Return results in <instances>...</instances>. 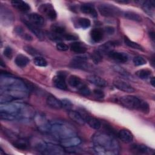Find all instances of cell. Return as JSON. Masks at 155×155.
Here are the masks:
<instances>
[{
  "instance_id": "obj_46",
  "label": "cell",
  "mask_w": 155,
  "mask_h": 155,
  "mask_svg": "<svg viewBox=\"0 0 155 155\" xmlns=\"http://www.w3.org/2000/svg\"><path fill=\"white\" fill-rule=\"evenodd\" d=\"M62 38L67 41H74L78 39V36L72 33H65L62 35Z\"/></svg>"
},
{
  "instance_id": "obj_36",
  "label": "cell",
  "mask_w": 155,
  "mask_h": 155,
  "mask_svg": "<svg viewBox=\"0 0 155 155\" xmlns=\"http://www.w3.org/2000/svg\"><path fill=\"white\" fill-rule=\"evenodd\" d=\"M15 32L19 36H21L24 39L27 41H32L33 38L28 33H25L24 28L21 26H16L15 28Z\"/></svg>"
},
{
  "instance_id": "obj_51",
  "label": "cell",
  "mask_w": 155,
  "mask_h": 155,
  "mask_svg": "<svg viewBox=\"0 0 155 155\" xmlns=\"http://www.w3.org/2000/svg\"><path fill=\"white\" fill-rule=\"evenodd\" d=\"M149 35L150 38L154 41V31H150L149 33Z\"/></svg>"
},
{
  "instance_id": "obj_11",
  "label": "cell",
  "mask_w": 155,
  "mask_h": 155,
  "mask_svg": "<svg viewBox=\"0 0 155 155\" xmlns=\"http://www.w3.org/2000/svg\"><path fill=\"white\" fill-rule=\"evenodd\" d=\"M14 19L13 13L7 7L1 5V21L5 25L6 24L10 25Z\"/></svg>"
},
{
  "instance_id": "obj_9",
  "label": "cell",
  "mask_w": 155,
  "mask_h": 155,
  "mask_svg": "<svg viewBox=\"0 0 155 155\" xmlns=\"http://www.w3.org/2000/svg\"><path fill=\"white\" fill-rule=\"evenodd\" d=\"M130 151L136 154H153L154 149L143 144H133L130 148Z\"/></svg>"
},
{
  "instance_id": "obj_15",
  "label": "cell",
  "mask_w": 155,
  "mask_h": 155,
  "mask_svg": "<svg viewBox=\"0 0 155 155\" xmlns=\"http://www.w3.org/2000/svg\"><path fill=\"white\" fill-rule=\"evenodd\" d=\"M108 55L111 59L120 63H125L128 60V54L122 51L112 50L108 54Z\"/></svg>"
},
{
  "instance_id": "obj_41",
  "label": "cell",
  "mask_w": 155,
  "mask_h": 155,
  "mask_svg": "<svg viewBox=\"0 0 155 155\" xmlns=\"http://www.w3.org/2000/svg\"><path fill=\"white\" fill-rule=\"evenodd\" d=\"M133 62L136 66H140L147 64V60L142 56H136L134 57Z\"/></svg>"
},
{
  "instance_id": "obj_53",
  "label": "cell",
  "mask_w": 155,
  "mask_h": 155,
  "mask_svg": "<svg viewBox=\"0 0 155 155\" xmlns=\"http://www.w3.org/2000/svg\"><path fill=\"white\" fill-rule=\"evenodd\" d=\"M117 2H119V3H125V4L129 2L128 1H125H125H117Z\"/></svg>"
},
{
  "instance_id": "obj_5",
  "label": "cell",
  "mask_w": 155,
  "mask_h": 155,
  "mask_svg": "<svg viewBox=\"0 0 155 155\" xmlns=\"http://www.w3.org/2000/svg\"><path fill=\"white\" fill-rule=\"evenodd\" d=\"M37 151L44 154L59 155L65 153L63 147L47 142H39L36 145Z\"/></svg>"
},
{
  "instance_id": "obj_48",
  "label": "cell",
  "mask_w": 155,
  "mask_h": 155,
  "mask_svg": "<svg viewBox=\"0 0 155 155\" xmlns=\"http://www.w3.org/2000/svg\"><path fill=\"white\" fill-rule=\"evenodd\" d=\"M4 54L8 59H11L13 56V50L11 47H6L4 50Z\"/></svg>"
},
{
  "instance_id": "obj_30",
  "label": "cell",
  "mask_w": 155,
  "mask_h": 155,
  "mask_svg": "<svg viewBox=\"0 0 155 155\" xmlns=\"http://www.w3.org/2000/svg\"><path fill=\"white\" fill-rule=\"evenodd\" d=\"M85 122H87L88 123V124L89 125V126L91 128H92L94 130H99L101 127V125H102L101 122L99 119H97L95 117H93L90 115H89L85 119Z\"/></svg>"
},
{
  "instance_id": "obj_29",
  "label": "cell",
  "mask_w": 155,
  "mask_h": 155,
  "mask_svg": "<svg viewBox=\"0 0 155 155\" xmlns=\"http://www.w3.org/2000/svg\"><path fill=\"white\" fill-rule=\"evenodd\" d=\"M68 84L70 87L78 89L84 84V82L79 77L76 75H70L68 78Z\"/></svg>"
},
{
  "instance_id": "obj_47",
  "label": "cell",
  "mask_w": 155,
  "mask_h": 155,
  "mask_svg": "<svg viewBox=\"0 0 155 155\" xmlns=\"http://www.w3.org/2000/svg\"><path fill=\"white\" fill-rule=\"evenodd\" d=\"M56 48L59 51H67L68 50V46L67 44H65L63 42H58L56 44Z\"/></svg>"
},
{
  "instance_id": "obj_16",
  "label": "cell",
  "mask_w": 155,
  "mask_h": 155,
  "mask_svg": "<svg viewBox=\"0 0 155 155\" xmlns=\"http://www.w3.org/2000/svg\"><path fill=\"white\" fill-rule=\"evenodd\" d=\"M81 139L75 136L73 137H70L68 138H66L64 139H62L60 140L61 145L65 148H70V147H74L78 146L81 143Z\"/></svg>"
},
{
  "instance_id": "obj_1",
  "label": "cell",
  "mask_w": 155,
  "mask_h": 155,
  "mask_svg": "<svg viewBox=\"0 0 155 155\" xmlns=\"http://www.w3.org/2000/svg\"><path fill=\"white\" fill-rule=\"evenodd\" d=\"M91 140L93 143L92 150L96 154L116 155L119 153V143L113 135L109 133L96 132L93 135Z\"/></svg>"
},
{
  "instance_id": "obj_23",
  "label": "cell",
  "mask_w": 155,
  "mask_h": 155,
  "mask_svg": "<svg viewBox=\"0 0 155 155\" xmlns=\"http://www.w3.org/2000/svg\"><path fill=\"white\" fill-rule=\"evenodd\" d=\"M47 104L51 108L54 109H60L62 108L61 100L57 99L53 95H49L47 97Z\"/></svg>"
},
{
  "instance_id": "obj_21",
  "label": "cell",
  "mask_w": 155,
  "mask_h": 155,
  "mask_svg": "<svg viewBox=\"0 0 155 155\" xmlns=\"http://www.w3.org/2000/svg\"><path fill=\"white\" fill-rule=\"evenodd\" d=\"M116 45V42L114 41H108L104 44L101 45L96 50L102 55L104 54H108L110 51L113 50V48Z\"/></svg>"
},
{
  "instance_id": "obj_13",
  "label": "cell",
  "mask_w": 155,
  "mask_h": 155,
  "mask_svg": "<svg viewBox=\"0 0 155 155\" xmlns=\"http://www.w3.org/2000/svg\"><path fill=\"white\" fill-rule=\"evenodd\" d=\"M88 58L85 56H78L73 58L71 61V65L73 67L80 69H87L88 67Z\"/></svg>"
},
{
  "instance_id": "obj_37",
  "label": "cell",
  "mask_w": 155,
  "mask_h": 155,
  "mask_svg": "<svg viewBox=\"0 0 155 155\" xmlns=\"http://www.w3.org/2000/svg\"><path fill=\"white\" fill-rule=\"evenodd\" d=\"M111 68L115 72L117 73L118 74H119L120 75H121L122 76H125L127 78H129L130 76V74L126 70H125L124 68H122L119 65H113Z\"/></svg>"
},
{
  "instance_id": "obj_25",
  "label": "cell",
  "mask_w": 155,
  "mask_h": 155,
  "mask_svg": "<svg viewBox=\"0 0 155 155\" xmlns=\"http://www.w3.org/2000/svg\"><path fill=\"white\" fill-rule=\"evenodd\" d=\"M104 35V30L101 28H93L90 31V36L91 39L95 42H99L102 40Z\"/></svg>"
},
{
  "instance_id": "obj_33",
  "label": "cell",
  "mask_w": 155,
  "mask_h": 155,
  "mask_svg": "<svg viewBox=\"0 0 155 155\" xmlns=\"http://www.w3.org/2000/svg\"><path fill=\"white\" fill-rule=\"evenodd\" d=\"M152 71L150 69L147 68H144V69H140L136 71L135 74L137 78L141 79H147L149 78H150V76L151 75Z\"/></svg>"
},
{
  "instance_id": "obj_26",
  "label": "cell",
  "mask_w": 155,
  "mask_h": 155,
  "mask_svg": "<svg viewBox=\"0 0 155 155\" xmlns=\"http://www.w3.org/2000/svg\"><path fill=\"white\" fill-rule=\"evenodd\" d=\"M15 62L18 67L20 68H24L30 62V59L25 55L22 54H19L15 58Z\"/></svg>"
},
{
  "instance_id": "obj_10",
  "label": "cell",
  "mask_w": 155,
  "mask_h": 155,
  "mask_svg": "<svg viewBox=\"0 0 155 155\" xmlns=\"http://www.w3.org/2000/svg\"><path fill=\"white\" fill-rule=\"evenodd\" d=\"M66 75L64 72H58L57 74L53 79V84L55 87L62 90H67V85L65 81Z\"/></svg>"
},
{
  "instance_id": "obj_7",
  "label": "cell",
  "mask_w": 155,
  "mask_h": 155,
  "mask_svg": "<svg viewBox=\"0 0 155 155\" xmlns=\"http://www.w3.org/2000/svg\"><path fill=\"white\" fill-rule=\"evenodd\" d=\"M35 122L38 129L42 132H49L50 122L47 119L46 117L42 113L36 114L34 116Z\"/></svg>"
},
{
  "instance_id": "obj_19",
  "label": "cell",
  "mask_w": 155,
  "mask_h": 155,
  "mask_svg": "<svg viewBox=\"0 0 155 155\" xmlns=\"http://www.w3.org/2000/svg\"><path fill=\"white\" fill-rule=\"evenodd\" d=\"M81 11L86 14L91 16L93 18H97V13L94 7V5L90 3H85L82 4L80 7Z\"/></svg>"
},
{
  "instance_id": "obj_2",
  "label": "cell",
  "mask_w": 155,
  "mask_h": 155,
  "mask_svg": "<svg viewBox=\"0 0 155 155\" xmlns=\"http://www.w3.org/2000/svg\"><path fill=\"white\" fill-rule=\"evenodd\" d=\"M48 133L55 139L60 140L77 135L76 130L71 125L61 120L50 122Z\"/></svg>"
},
{
  "instance_id": "obj_45",
  "label": "cell",
  "mask_w": 155,
  "mask_h": 155,
  "mask_svg": "<svg viewBox=\"0 0 155 155\" xmlns=\"http://www.w3.org/2000/svg\"><path fill=\"white\" fill-rule=\"evenodd\" d=\"M61 102H62V108L70 111L71 110V109L73 107V104L72 102L68 99H62L61 100Z\"/></svg>"
},
{
  "instance_id": "obj_40",
  "label": "cell",
  "mask_w": 155,
  "mask_h": 155,
  "mask_svg": "<svg viewBox=\"0 0 155 155\" xmlns=\"http://www.w3.org/2000/svg\"><path fill=\"white\" fill-rule=\"evenodd\" d=\"M78 92L83 96H89L91 94V90L85 84H83L80 87L78 88Z\"/></svg>"
},
{
  "instance_id": "obj_12",
  "label": "cell",
  "mask_w": 155,
  "mask_h": 155,
  "mask_svg": "<svg viewBox=\"0 0 155 155\" xmlns=\"http://www.w3.org/2000/svg\"><path fill=\"white\" fill-rule=\"evenodd\" d=\"M113 85L118 90L126 93H131L135 91V89L131 85L120 79H114Z\"/></svg>"
},
{
  "instance_id": "obj_28",
  "label": "cell",
  "mask_w": 155,
  "mask_h": 155,
  "mask_svg": "<svg viewBox=\"0 0 155 155\" xmlns=\"http://www.w3.org/2000/svg\"><path fill=\"white\" fill-rule=\"evenodd\" d=\"M70 49L76 53H84L87 51L86 46L82 42H74L70 45Z\"/></svg>"
},
{
  "instance_id": "obj_17",
  "label": "cell",
  "mask_w": 155,
  "mask_h": 155,
  "mask_svg": "<svg viewBox=\"0 0 155 155\" xmlns=\"http://www.w3.org/2000/svg\"><path fill=\"white\" fill-rule=\"evenodd\" d=\"M87 80L94 84L96 86L100 87H104L107 85V82L102 78L101 77L95 75V74H90L87 76Z\"/></svg>"
},
{
  "instance_id": "obj_3",
  "label": "cell",
  "mask_w": 155,
  "mask_h": 155,
  "mask_svg": "<svg viewBox=\"0 0 155 155\" xmlns=\"http://www.w3.org/2000/svg\"><path fill=\"white\" fill-rule=\"evenodd\" d=\"M1 91H8L14 90L26 91L28 90V86L21 79L15 78L9 73H2L0 78Z\"/></svg>"
},
{
  "instance_id": "obj_39",
  "label": "cell",
  "mask_w": 155,
  "mask_h": 155,
  "mask_svg": "<svg viewBox=\"0 0 155 155\" xmlns=\"http://www.w3.org/2000/svg\"><path fill=\"white\" fill-rule=\"evenodd\" d=\"M33 62L36 66H38V67H44L47 65V61L44 58H42L40 56L35 57V58L33 59Z\"/></svg>"
},
{
  "instance_id": "obj_35",
  "label": "cell",
  "mask_w": 155,
  "mask_h": 155,
  "mask_svg": "<svg viewBox=\"0 0 155 155\" xmlns=\"http://www.w3.org/2000/svg\"><path fill=\"white\" fill-rule=\"evenodd\" d=\"M124 42H125V45H127L129 47H131L133 49L138 50H140V51H144V48L142 45H140V44L130 40L127 36L124 37Z\"/></svg>"
},
{
  "instance_id": "obj_49",
  "label": "cell",
  "mask_w": 155,
  "mask_h": 155,
  "mask_svg": "<svg viewBox=\"0 0 155 155\" xmlns=\"http://www.w3.org/2000/svg\"><path fill=\"white\" fill-rule=\"evenodd\" d=\"M93 94L94 96L98 98V99H102V98H104V96H105V94H104V93L103 92V91H102L100 89H94L93 90Z\"/></svg>"
},
{
  "instance_id": "obj_52",
  "label": "cell",
  "mask_w": 155,
  "mask_h": 155,
  "mask_svg": "<svg viewBox=\"0 0 155 155\" xmlns=\"http://www.w3.org/2000/svg\"><path fill=\"white\" fill-rule=\"evenodd\" d=\"M150 82H151V85H152L153 87H154V82H155V81H154V77H152V78H151V80H150Z\"/></svg>"
},
{
  "instance_id": "obj_4",
  "label": "cell",
  "mask_w": 155,
  "mask_h": 155,
  "mask_svg": "<svg viewBox=\"0 0 155 155\" xmlns=\"http://www.w3.org/2000/svg\"><path fill=\"white\" fill-rule=\"evenodd\" d=\"M120 102L125 107L139 111L144 114L150 112L149 104L142 99L132 95H126L120 98Z\"/></svg>"
},
{
  "instance_id": "obj_42",
  "label": "cell",
  "mask_w": 155,
  "mask_h": 155,
  "mask_svg": "<svg viewBox=\"0 0 155 155\" xmlns=\"http://www.w3.org/2000/svg\"><path fill=\"white\" fill-rule=\"evenodd\" d=\"M0 117L1 120H8V121L15 120L16 119V117L15 116L4 112V111H0Z\"/></svg>"
},
{
  "instance_id": "obj_44",
  "label": "cell",
  "mask_w": 155,
  "mask_h": 155,
  "mask_svg": "<svg viewBox=\"0 0 155 155\" xmlns=\"http://www.w3.org/2000/svg\"><path fill=\"white\" fill-rule=\"evenodd\" d=\"M102 58H103V55L101 54L97 50H96L93 52V53H92L91 54V59H93V61L95 64H97L100 62L102 60Z\"/></svg>"
},
{
  "instance_id": "obj_6",
  "label": "cell",
  "mask_w": 155,
  "mask_h": 155,
  "mask_svg": "<svg viewBox=\"0 0 155 155\" xmlns=\"http://www.w3.org/2000/svg\"><path fill=\"white\" fill-rule=\"evenodd\" d=\"M100 14L105 17H114L122 15L123 12L118 7L110 4H101L97 6Z\"/></svg>"
},
{
  "instance_id": "obj_27",
  "label": "cell",
  "mask_w": 155,
  "mask_h": 155,
  "mask_svg": "<svg viewBox=\"0 0 155 155\" xmlns=\"http://www.w3.org/2000/svg\"><path fill=\"white\" fill-rule=\"evenodd\" d=\"M12 144L16 148L22 150H27L29 146L28 142L26 139L22 138L15 139V140H13Z\"/></svg>"
},
{
  "instance_id": "obj_50",
  "label": "cell",
  "mask_w": 155,
  "mask_h": 155,
  "mask_svg": "<svg viewBox=\"0 0 155 155\" xmlns=\"http://www.w3.org/2000/svg\"><path fill=\"white\" fill-rule=\"evenodd\" d=\"M115 29L113 27L111 26H107L104 28V32L107 33L108 35H113L114 33Z\"/></svg>"
},
{
  "instance_id": "obj_38",
  "label": "cell",
  "mask_w": 155,
  "mask_h": 155,
  "mask_svg": "<svg viewBox=\"0 0 155 155\" xmlns=\"http://www.w3.org/2000/svg\"><path fill=\"white\" fill-rule=\"evenodd\" d=\"M78 24L79 27L84 29H86L91 25V22L90 19L86 18H80L78 19Z\"/></svg>"
},
{
  "instance_id": "obj_20",
  "label": "cell",
  "mask_w": 155,
  "mask_h": 155,
  "mask_svg": "<svg viewBox=\"0 0 155 155\" xmlns=\"http://www.w3.org/2000/svg\"><path fill=\"white\" fill-rule=\"evenodd\" d=\"M118 137L125 143H130L133 140V134L127 129H122L117 133Z\"/></svg>"
},
{
  "instance_id": "obj_22",
  "label": "cell",
  "mask_w": 155,
  "mask_h": 155,
  "mask_svg": "<svg viewBox=\"0 0 155 155\" xmlns=\"http://www.w3.org/2000/svg\"><path fill=\"white\" fill-rule=\"evenodd\" d=\"M11 4L15 8L22 12H27L30 10L29 4L23 1L13 0L11 1Z\"/></svg>"
},
{
  "instance_id": "obj_43",
  "label": "cell",
  "mask_w": 155,
  "mask_h": 155,
  "mask_svg": "<svg viewBox=\"0 0 155 155\" xmlns=\"http://www.w3.org/2000/svg\"><path fill=\"white\" fill-rule=\"evenodd\" d=\"M24 50L27 52L29 54L31 55V56H33L35 57H36V56H40L38 51L35 49V48L31 47V46H29V45H26V46H24Z\"/></svg>"
},
{
  "instance_id": "obj_34",
  "label": "cell",
  "mask_w": 155,
  "mask_h": 155,
  "mask_svg": "<svg viewBox=\"0 0 155 155\" xmlns=\"http://www.w3.org/2000/svg\"><path fill=\"white\" fill-rule=\"evenodd\" d=\"M51 31L62 36V35L65 33V28L63 25L54 24L51 26Z\"/></svg>"
},
{
  "instance_id": "obj_8",
  "label": "cell",
  "mask_w": 155,
  "mask_h": 155,
  "mask_svg": "<svg viewBox=\"0 0 155 155\" xmlns=\"http://www.w3.org/2000/svg\"><path fill=\"white\" fill-rule=\"evenodd\" d=\"M39 11L48 19L53 21L57 17V13L53 6L50 3H45L41 4L39 7Z\"/></svg>"
},
{
  "instance_id": "obj_14",
  "label": "cell",
  "mask_w": 155,
  "mask_h": 155,
  "mask_svg": "<svg viewBox=\"0 0 155 155\" xmlns=\"http://www.w3.org/2000/svg\"><path fill=\"white\" fill-rule=\"evenodd\" d=\"M27 21L38 27H41L45 24V19L44 17L37 13H31L28 14L27 15Z\"/></svg>"
},
{
  "instance_id": "obj_32",
  "label": "cell",
  "mask_w": 155,
  "mask_h": 155,
  "mask_svg": "<svg viewBox=\"0 0 155 155\" xmlns=\"http://www.w3.org/2000/svg\"><path fill=\"white\" fill-rule=\"evenodd\" d=\"M154 2L153 1H145L142 4L143 10L149 15H153L154 9Z\"/></svg>"
},
{
  "instance_id": "obj_31",
  "label": "cell",
  "mask_w": 155,
  "mask_h": 155,
  "mask_svg": "<svg viewBox=\"0 0 155 155\" xmlns=\"http://www.w3.org/2000/svg\"><path fill=\"white\" fill-rule=\"evenodd\" d=\"M122 15L126 18L129 20L136 21V22H140L142 20V17L138 13L132 12V11H125L123 12Z\"/></svg>"
},
{
  "instance_id": "obj_18",
  "label": "cell",
  "mask_w": 155,
  "mask_h": 155,
  "mask_svg": "<svg viewBox=\"0 0 155 155\" xmlns=\"http://www.w3.org/2000/svg\"><path fill=\"white\" fill-rule=\"evenodd\" d=\"M24 24L26 25V27L39 39V40H44V35L42 31L39 28L40 27H38L37 26L34 25L33 24L29 22L26 19H24L23 21Z\"/></svg>"
},
{
  "instance_id": "obj_24",
  "label": "cell",
  "mask_w": 155,
  "mask_h": 155,
  "mask_svg": "<svg viewBox=\"0 0 155 155\" xmlns=\"http://www.w3.org/2000/svg\"><path fill=\"white\" fill-rule=\"evenodd\" d=\"M68 116L73 121L80 125H84L85 123V120L78 111H68Z\"/></svg>"
}]
</instances>
